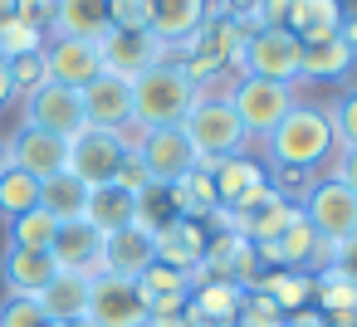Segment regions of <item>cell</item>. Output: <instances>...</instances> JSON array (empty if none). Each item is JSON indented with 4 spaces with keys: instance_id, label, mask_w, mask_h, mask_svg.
<instances>
[{
    "instance_id": "cell-42",
    "label": "cell",
    "mask_w": 357,
    "mask_h": 327,
    "mask_svg": "<svg viewBox=\"0 0 357 327\" xmlns=\"http://www.w3.org/2000/svg\"><path fill=\"white\" fill-rule=\"evenodd\" d=\"M328 171H333V176H337L342 186H352V191H357V147H352V152H337Z\"/></svg>"
},
{
    "instance_id": "cell-8",
    "label": "cell",
    "mask_w": 357,
    "mask_h": 327,
    "mask_svg": "<svg viewBox=\"0 0 357 327\" xmlns=\"http://www.w3.org/2000/svg\"><path fill=\"white\" fill-rule=\"evenodd\" d=\"M98 59H103V74L113 79H142L147 69L167 64V45L152 35V30H108L98 40Z\"/></svg>"
},
{
    "instance_id": "cell-49",
    "label": "cell",
    "mask_w": 357,
    "mask_h": 327,
    "mask_svg": "<svg viewBox=\"0 0 357 327\" xmlns=\"http://www.w3.org/2000/svg\"><path fill=\"white\" fill-rule=\"evenodd\" d=\"M54 327H93V322H84V317H79V322H54Z\"/></svg>"
},
{
    "instance_id": "cell-25",
    "label": "cell",
    "mask_w": 357,
    "mask_h": 327,
    "mask_svg": "<svg viewBox=\"0 0 357 327\" xmlns=\"http://www.w3.org/2000/svg\"><path fill=\"white\" fill-rule=\"evenodd\" d=\"M89 288H93V278L89 273H54L50 278V288L35 298L40 308H45V317L50 322H79L84 312H89Z\"/></svg>"
},
{
    "instance_id": "cell-24",
    "label": "cell",
    "mask_w": 357,
    "mask_h": 327,
    "mask_svg": "<svg viewBox=\"0 0 357 327\" xmlns=\"http://www.w3.org/2000/svg\"><path fill=\"white\" fill-rule=\"evenodd\" d=\"M240 303H245V288L240 283L211 278V283L191 288V322L196 327H230L240 317Z\"/></svg>"
},
{
    "instance_id": "cell-44",
    "label": "cell",
    "mask_w": 357,
    "mask_h": 327,
    "mask_svg": "<svg viewBox=\"0 0 357 327\" xmlns=\"http://www.w3.org/2000/svg\"><path fill=\"white\" fill-rule=\"evenodd\" d=\"M284 327H328V317L308 303V308H298V312H284Z\"/></svg>"
},
{
    "instance_id": "cell-33",
    "label": "cell",
    "mask_w": 357,
    "mask_h": 327,
    "mask_svg": "<svg viewBox=\"0 0 357 327\" xmlns=\"http://www.w3.org/2000/svg\"><path fill=\"white\" fill-rule=\"evenodd\" d=\"M176 220V205H172V191L167 186H147L142 196H137V230H147V234H157V230H167Z\"/></svg>"
},
{
    "instance_id": "cell-46",
    "label": "cell",
    "mask_w": 357,
    "mask_h": 327,
    "mask_svg": "<svg viewBox=\"0 0 357 327\" xmlns=\"http://www.w3.org/2000/svg\"><path fill=\"white\" fill-rule=\"evenodd\" d=\"M337 40H342V45L357 54V10H347V15H342V25H337Z\"/></svg>"
},
{
    "instance_id": "cell-13",
    "label": "cell",
    "mask_w": 357,
    "mask_h": 327,
    "mask_svg": "<svg viewBox=\"0 0 357 327\" xmlns=\"http://www.w3.org/2000/svg\"><path fill=\"white\" fill-rule=\"evenodd\" d=\"M79 98H84V122H89V127L123 132V127L132 122V83H128V79L98 74L93 83L79 88Z\"/></svg>"
},
{
    "instance_id": "cell-21",
    "label": "cell",
    "mask_w": 357,
    "mask_h": 327,
    "mask_svg": "<svg viewBox=\"0 0 357 327\" xmlns=\"http://www.w3.org/2000/svg\"><path fill=\"white\" fill-rule=\"evenodd\" d=\"M206 239H211V225L201 220H172L167 230H157V264L176 269V273H191L206 254Z\"/></svg>"
},
{
    "instance_id": "cell-40",
    "label": "cell",
    "mask_w": 357,
    "mask_h": 327,
    "mask_svg": "<svg viewBox=\"0 0 357 327\" xmlns=\"http://www.w3.org/2000/svg\"><path fill=\"white\" fill-rule=\"evenodd\" d=\"M113 186H118V191H128V196H142V191H147V186H157V181L147 176L142 157H137V152H128V161H123V166H118V176H113Z\"/></svg>"
},
{
    "instance_id": "cell-28",
    "label": "cell",
    "mask_w": 357,
    "mask_h": 327,
    "mask_svg": "<svg viewBox=\"0 0 357 327\" xmlns=\"http://www.w3.org/2000/svg\"><path fill=\"white\" fill-rule=\"evenodd\" d=\"M342 15H347L342 0H294V10H289V35H294L298 45L323 40V35H337Z\"/></svg>"
},
{
    "instance_id": "cell-5",
    "label": "cell",
    "mask_w": 357,
    "mask_h": 327,
    "mask_svg": "<svg viewBox=\"0 0 357 327\" xmlns=\"http://www.w3.org/2000/svg\"><path fill=\"white\" fill-rule=\"evenodd\" d=\"M298 210H303V220L313 225V234H318L323 244H342V239L357 234V191L342 186L333 171L308 181Z\"/></svg>"
},
{
    "instance_id": "cell-6",
    "label": "cell",
    "mask_w": 357,
    "mask_h": 327,
    "mask_svg": "<svg viewBox=\"0 0 357 327\" xmlns=\"http://www.w3.org/2000/svg\"><path fill=\"white\" fill-rule=\"evenodd\" d=\"M123 161H128V142H123V132L84 127V132L69 137V161H64V171H74V176L93 191V186H113V176H118Z\"/></svg>"
},
{
    "instance_id": "cell-23",
    "label": "cell",
    "mask_w": 357,
    "mask_h": 327,
    "mask_svg": "<svg viewBox=\"0 0 357 327\" xmlns=\"http://www.w3.org/2000/svg\"><path fill=\"white\" fill-rule=\"evenodd\" d=\"M352 69H357V54H352L337 35H323V40H308V45H303L298 79H308V83H342Z\"/></svg>"
},
{
    "instance_id": "cell-38",
    "label": "cell",
    "mask_w": 357,
    "mask_h": 327,
    "mask_svg": "<svg viewBox=\"0 0 357 327\" xmlns=\"http://www.w3.org/2000/svg\"><path fill=\"white\" fill-rule=\"evenodd\" d=\"M0 327H54V322L45 317V308H40L35 298L6 293V303H0Z\"/></svg>"
},
{
    "instance_id": "cell-45",
    "label": "cell",
    "mask_w": 357,
    "mask_h": 327,
    "mask_svg": "<svg viewBox=\"0 0 357 327\" xmlns=\"http://www.w3.org/2000/svg\"><path fill=\"white\" fill-rule=\"evenodd\" d=\"M20 98H15V79H10V64L0 59V113H10Z\"/></svg>"
},
{
    "instance_id": "cell-1",
    "label": "cell",
    "mask_w": 357,
    "mask_h": 327,
    "mask_svg": "<svg viewBox=\"0 0 357 327\" xmlns=\"http://www.w3.org/2000/svg\"><path fill=\"white\" fill-rule=\"evenodd\" d=\"M259 147H264V161L274 171H308V176H318L337 157V137H333L328 108H313V103H294L284 113V122Z\"/></svg>"
},
{
    "instance_id": "cell-41",
    "label": "cell",
    "mask_w": 357,
    "mask_h": 327,
    "mask_svg": "<svg viewBox=\"0 0 357 327\" xmlns=\"http://www.w3.org/2000/svg\"><path fill=\"white\" fill-rule=\"evenodd\" d=\"M15 10H20V20H25V25H35V30H45V35H50L54 0H15Z\"/></svg>"
},
{
    "instance_id": "cell-2",
    "label": "cell",
    "mask_w": 357,
    "mask_h": 327,
    "mask_svg": "<svg viewBox=\"0 0 357 327\" xmlns=\"http://www.w3.org/2000/svg\"><path fill=\"white\" fill-rule=\"evenodd\" d=\"M181 132H186V142H191V152H196V166H211V161H220V157L250 152V137H245V127H240V118H235V108H230V98H225V83L196 93L191 113L181 118Z\"/></svg>"
},
{
    "instance_id": "cell-34",
    "label": "cell",
    "mask_w": 357,
    "mask_h": 327,
    "mask_svg": "<svg viewBox=\"0 0 357 327\" xmlns=\"http://www.w3.org/2000/svg\"><path fill=\"white\" fill-rule=\"evenodd\" d=\"M328 122H333L337 152H352L357 147V88H347V93H337L328 103Z\"/></svg>"
},
{
    "instance_id": "cell-47",
    "label": "cell",
    "mask_w": 357,
    "mask_h": 327,
    "mask_svg": "<svg viewBox=\"0 0 357 327\" xmlns=\"http://www.w3.org/2000/svg\"><path fill=\"white\" fill-rule=\"evenodd\" d=\"M20 20V10H15V0H0V30H6V25H15Z\"/></svg>"
},
{
    "instance_id": "cell-20",
    "label": "cell",
    "mask_w": 357,
    "mask_h": 327,
    "mask_svg": "<svg viewBox=\"0 0 357 327\" xmlns=\"http://www.w3.org/2000/svg\"><path fill=\"white\" fill-rule=\"evenodd\" d=\"M108 30V0H54L50 40H103Z\"/></svg>"
},
{
    "instance_id": "cell-11",
    "label": "cell",
    "mask_w": 357,
    "mask_h": 327,
    "mask_svg": "<svg viewBox=\"0 0 357 327\" xmlns=\"http://www.w3.org/2000/svg\"><path fill=\"white\" fill-rule=\"evenodd\" d=\"M137 157H142V166L157 186H176L196 166V152H191L181 127H147L142 142H137Z\"/></svg>"
},
{
    "instance_id": "cell-36",
    "label": "cell",
    "mask_w": 357,
    "mask_h": 327,
    "mask_svg": "<svg viewBox=\"0 0 357 327\" xmlns=\"http://www.w3.org/2000/svg\"><path fill=\"white\" fill-rule=\"evenodd\" d=\"M230 327H284V312L274 298H264L259 288H245V303H240V317Z\"/></svg>"
},
{
    "instance_id": "cell-7",
    "label": "cell",
    "mask_w": 357,
    "mask_h": 327,
    "mask_svg": "<svg viewBox=\"0 0 357 327\" xmlns=\"http://www.w3.org/2000/svg\"><path fill=\"white\" fill-rule=\"evenodd\" d=\"M20 127H40V132H54V137H74V132H84L89 122H84V98H79V88H69V83H45V88H35L30 98H20Z\"/></svg>"
},
{
    "instance_id": "cell-4",
    "label": "cell",
    "mask_w": 357,
    "mask_h": 327,
    "mask_svg": "<svg viewBox=\"0 0 357 327\" xmlns=\"http://www.w3.org/2000/svg\"><path fill=\"white\" fill-rule=\"evenodd\" d=\"M225 98H230V108H235V118H240L250 147L264 142V137L284 122V113L298 103V98H294V83H269V79H250V74H235V79L225 83Z\"/></svg>"
},
{
    "instance_id": "cell-35",
    "label": "cell",
    "mask_w": 357,
    "mask_h": 327,
    "mask_svg": "<svg viewBox=\"0 0 357 327\" xmlns=\"http://www.w3.org/2000/svg\"><path fill=\"white\" fill-rule=\"evenodd\" d=\"M6 64H10V79H15V98H30L35 88H45V83H50L45 49H35V54H15V59H6Z\"/></svg>"
},
{
    "instance_id": "cell-14",
    "label": "cell",
    "mask_w": 357,
    "mask_h": 327,
    "mask_svg": "<svg viewBox=\"0 0 357 327\" xmlns=\"http://www.w3.org/2000/svg\"><path fill=\"white\" fill-rule=\"evenodd\" d=\"M206 171H211V181H215V200H220V210H240L250 196H259V191L269 186L264 161H255L250 152H240V157H220V161H211Z\"/></svg>"
},
{
    "instance_id": "cell-48",
    "label": "cell",
    "mask_w": 357,
    "mask_h": 327,
    "mask_svg": "<svg viewBox=\"0 0 357 327\" xmlns=\"http://www.w3.org/2000/svg\"><path fill=\"white\" fill-rule=\"evenodd\" d=\"M10 166V157H6V137H0V171H6Z\"/></svg>"
},
{
    "instance_id": "cell-31",
    "label": "cell",
    "mask_w": 357,
    "mask_h": 327,
    "mask_svg": "<svg viewBox=\"0 0 357 327\" xmlns=\"http://www.w3.org/2000/svg\"><path fill=\"white\" fill-rule=\"evenodd\" d=\"M40 205V181L30 176V171H20V166H6L0 171V220H15V215H25V210H35Z\"/></svg>"
},
{
    "instance_id": "cell-17",
    "label": "cell",
    "mask_w": 357,
    "mask_h": 327,
    "mask_svg": "<svg viewBox=\"0 0 357 327\" xmlns=\"http://www.w3.org/2000/svg\"><path fill=\"white\" fill-rule=\"evenodd\" d=\"M152 264H157V234H147L137 225L103 234V273H113V278H142Z\"/></svg>"
},
{
    "instance_id": "cell-10",
    "label": "cell",
    "mask_w": 357,
    "mask_h": 327,
    "mask_svg": "<svg viewBox=\"0 0 357 327\" xmlns=\"http://www.w3.org/2000/svg\"><path fill=\"white\" fill-rule=\"evenodd\" d=\"M298 59H303V45L289 30H255L245 45L240 74L269 79V83H298Z\"/></svg>"
},
{
    "instance_id": "cell-18",
    "label": "cell",
    "mask_w": 357,
    "mask_h": 327,
    "mask_svg": "<svg viewBox=\"0 0 357 327\" xmlns=\"http://www.w3.org/2000/svg\"><path fill=\"white\" fill-rule=\"evenodd\" d=\"M50 254H54V264H59L64 273H89V278H98V273H103V234H98L89 220L59 225V234H54Z\"/></svg>"
},
{
    "instance_id": "cell-22",
    "label": "cell",
    "mask_w": 357,
    "mask_h": 327,
    "mask_svg": "<svg viewBox=\"0 0 357 327\" xmlns=\"http://www.w3.org/2000/svg\"><path fill=\"white\" fill-rule=\"evenodd\" d=\"M206 25V0H147V30L162 45L191 40Z\"/></svg>"
},
{
    "instance_id": "cell-32",
    "label": "cell",
    "mask_w": 357,
    "mask_h": 327,
    "mask_svg": "<svg viewBox=\"0 0 357 327\" xmlns=\"http://www.w3.org/2000/svg\"><path fill=\"white\" fill-rule=\"evenodd\" d=\"M54 234H59V220L50 210H40V205L25 210V215H15L6 225V244H20V249H50Z\"/></svg>"
},
{
    "instance_id": "cell-12",
    "label": "cell",
    "mask_w": 357,
    "mask_h": 327,
    "mask_svg": "<svg viewBox=\"0 0 357 327\" xmlns=\"http://www.w3.org/2000/svg\"><path fill=\"white\" fill-rule=\"evenodd\" d=\"M6 157H10V166L30 171L35 181H50L54 171H64L69 142L54 137V132H40V127H15V132L6 137Z\"/></svg>"
},
{
    "instance_id": "cell-37",
    "label": "cell",
    "mask_w": 357,
    "mask_h": 327,
    "mask_svg": "<svg viewBox=\"0 0 357 327\" xmlns=\"http://www.w3.org/2000/svg\"><path fill=\"white\" fill-rule=\"evenodd\" d=\"M45 30H35V25H25V20H15V25H6L0 30V59H15V54H35V49H45Z\"/></svg>"
},
{
    "instance_id": "cell-26",
    "label": "cell",
    "mask_w": 357,
    "mask_h": 327,
    "mask_svg": "<svg viewBox=\"0 0 357 327\" xmlns=\"http://www.w3.org/2000/svg\"><path fill=\"white\" fill-rule=\"evenodd\" d=\"M167 191H172V205H176L181 220H201V225H211L215 210H220V200H215V181H211L206 166H191V171H186L176 186H167Z\"/></svg>"
},
{
    "instance_id": "cell-9",
    "label": "cell",
    "mask_w": 357,
    "mask_h": 327,
    "mask_svg": "<svg viewBox=\"0 0 357 327\" xmlns=\"http://www.w3.org/2000/svg\"><path fill=\"white\" fill-rule=\"evenodd\" d=\"M84 322H93V327H147V303H142L137 278L98 273L93 288H89V312H84Z\"/></svg>"
},
{
    "instance_id": "cell-29",
    "label": "cell",
    "mask_w": 357,
    "mask_h": 327,
    "mask_svg": "<svg viewBox=\"0 0 357 327\" xmlns=\"http://www.w3.org/2000/svg\"><path fill=\"white\" fill-rule=\"evenodd\" d=\"M84 220L98 230V234H113V230H128L137 220V196L118 191V186H93L89 191V210Z\"/></svg>"
},
{
    "instance_id": "cell-43",
    "label": "cell",
    "mask_w": 357,
    "mask_h": 327,
    "mask_svg": "<svg viewBox=\"0 0 357 327\" xmlns=\"http://www.w3.org/2000/svg\"><path fill=\"white\" fill-rule=\"evenodd\" d=\"M328 264H337V269H347V273L357 278V234L342 239V244H333V259H328Z\"/></svg>"
},
{
    "instance_id": "cell-30",
    "label": "cell",
    "mask_w": 357,
    "mask_h": 327,
    "mask_svg": "<svg viewBox=\"0 0 357 327\" xmlns=\"http://www.w3.org/2000/svg\"><path fill=\"white\" fill-rule=\"evenodd\" d=\"M255 288L264 298H274L279 312H298L313 303V273H298V269H264Z\"/></svg>"
},
{
    "instance_id": "cell-39",
    "label": "cell",
    "mask_w": 357,
    "mask_h": 327,
    "mask_svg": "<svg viewBox=\"0 0 357 327\" xmlns=\"http://www.w3.org/2000/svg\"><path fill=\"white\" fill-rule=\"evenodd\" d=\"M113 30H147V0H108Z\"/></svg>"
},
{
    "instance_id": "cell-3",
    "label": "cell",
    "mask_w": 357,
    "mask_h": 327,
    "mask_svg": "<svg viewBox=\"0 0 357 327\" xmlns=\"http://www.w3.org/2000/svg\"><path fill=\"white\" fill-rule=\"evenodd\" d=\"M196 93H201V83H191L186 69L157 64L142 79H132V122L137 127H181Z\"/></svg>"
},
{
    "instance_id": "cell-16",
    "label": "cell",
    "mask_w": 357,
    "mask_h": 327,
    "mask_svg": "<svg viewBox=\"0 0 357 327\" xmlns=\"http://www.w3.org/2000/svg\"><path fill=\"white\" fill-rule=\"evenodd\" d=\"M45 64H50V83H69V88H84L103 74L98 40H45Z\"/></svg>"
},
{
    "instance_id": "cell-15",
    "label": "cell",
    "mask_w": 357,
    "mask_h": 327,
    "mask_svg": "<svg viewBox=\"0 0 357 327\" xmlns=\"http://www.w3.org/2000/svg\"><path fill=\"white\" fill-rule=\"evenodd\" d=\"M54 273H59V264H54L50 249L6 244V254H0V283H6V293H15V298H40Z\"/></svg>"
},
{
    "instance_id": "cell-19",
    "label": "cell",
    "mask_w": 357,
    "mask_h": 327,
    "mask_svg": "<svg viewBox=\"0 0 357 327\" xmlns=\"http://www.w3.org/2000/svg\"><path fill=\"white\" fill-rule=\"evenodd\" d=\"M313 303L328 317V327H357V278L337 264H323L313 273Z\"/></svg>"
},
{
    "instance_id": "cell-27",
    "label": "cell",
    "mask_w": 357,
    "mask_h": 327,
    "mask_svg": "<svg viewBox=\"0 0 357 327\" xmlns=\"http://www.w3.org/2000/svg\"><path fill=\"white\" fill-rule=\"evenodd\" d=\"M40 210H50L59 225H74L89 210V186L74 171H54L50 181H40Z\"/></svg>"
}]
</instances>
